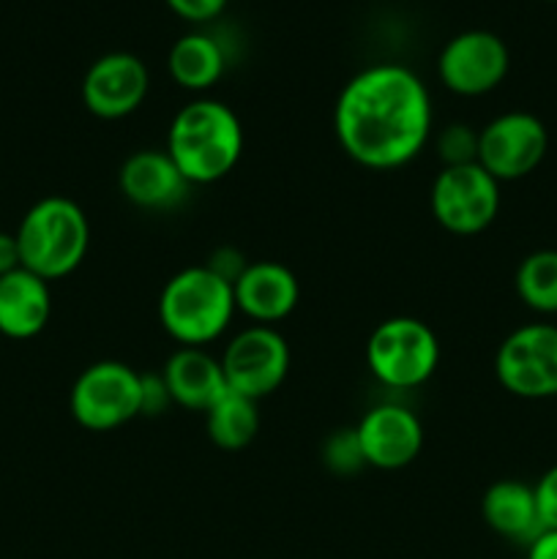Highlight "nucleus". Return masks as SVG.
<instances>
[{"mask_svg": "<svg viewBox=\"0 0 557 559\" xmlns=\"http://www.w3.org/2000/svg\"><path fill=\"white\" fill-rule=\"evenodd\" d=\"M151 91V71L134 52H107L82 76V104L102 120H123L142 107Z\"/></svg>", "mask_w": 557, "mask_h": 559, "instance_id": "12", "label": "nucleus"}, {"mask_svg": "<svg viewBox=\"0 0 557 559\" xmlns=\"http://www.w3.org/2000/svg\"><path fill=\"white\" fill-rule=\"evenodd\" d=\"M167 382L169 399L175 407H183L189 413L205 415L224 393L229 391L224 380L222 360L205 347H178L162 369Z\"/></svg>", "mask_w": 557, "mask_h": 559, "instance_id": "16", "label": "nucleus"}, {"mask_svg": "<svg viewBox=\"0 0 557 559\" xmlns=\"http://www.w3.org/2000/svg\"><path fill=\"white\" fill-rule=\"evenodd\" d=\"M260 402L227 391L211 409L205 413L208 440L222 451H244L254 442L260 431Z\"/></svg>", "mask_w": 557, "mask_h": 559, "instance_id": "20", "label": "nucleus"}, {"mask_svg": "<svg viewBox=\"0 0 557 559\" xmlns=\"http://www.w3.org/2000/svg\"><path fill=\"white\" fill-rule=\"evenodd\" d=\"M549 151V131L533 112L511 109L478 129V164L497 180L511 183L533 175Z\"/></svg>", "mask_w": 557, "mask_h": 559, "instance_id": "10", "label": "nucleus"}, {"mask_svg": "<svg viewBox=\"0 0 557 559\" xmlns=\"http://www.w3.org/2000/svg\"><path fill=\"white\" fill-rule=\"evenodd\" d=\"M435 151L442 167H462L478 162V129L470 123H448L435 134Z\"/></svg>", "mask_w": 557, "mask_h": 559, "instance_id": "23", "label": "nucleus"}, {"mask_svg": "<svg viewBox=\"0 0 557 559\" xmlns=\"http://www.w3.org/2000/svg\"><path fill=\"white\" fill-rule=\"evenodd\" d=\"M366 467L404 469L418 459L424 448V426L418 415L402 404H377L355 426Z\"/></svg>", "mask_w": 557, "mask_h": 559, "instance_id": "13", "label": "nucleus"}, {"mask_svg": "<svg viewBox=\"0 0 557 559\" xmlns=\"http://www.w3.org/2000/svg\"><path fill=\"white\" fill-rule=\"evenodd\" d=\"M22 267L58 282L71 276L85 262L91 249V222L80 202L63 194H49L33 202L16 227Z\"/></svg>", "mask_w": 557, "mask_h": 559, "instance_id": "3", "label": "nucleus"}, {"mask_svg": "<svg viewBox=\"0 0 557 559\" xmlns=\"http://www.w3.org/2000/svg\"><path fill=\"white\" fill-rule=\"evenodd\" d=\"M495 374L502 391L511 396L555 399L557 396V325L530 322L502 338L495 355Z\"/></svg>", "mask_w": 557, "mask_h": 559, "instance_id": "8", "label": "nucleus"}, {"mask_svg": "<svg viewBox=\"0 0 557 559\" xmlns=\"http://www.w3.org/2000/svg\"><path fill=\"white\" fill-rule=\"evenodd\" d=\"M164 151L189 186L218 183L244 156V126L218 98H191L175 112Z\"/></svg>", "mask_w": 557, "mask_h": 559, "instance_id": "2", "label": "nucleus"}, {"mask_svg": "<svg viewBox=\"0 0 557 559\" xmlns=\"http://www.w3.org/2000/svg\"><path fill=\"white\" fill-rule=\"evenodd\" d=\"M440 364L437 333L418 317H388L366 338V366L380 385L413 391L431 380Z\"/></svg>", "mask_w": 557, "mask_h": 559, "instance_id": "5", "label": "nucleus"}, {"mask_svg": "<svg viewBox=\"0 0 557 559\" xmlns=\"http://www.w3.org/2000/svg\"><path fill=\"white\" fill-rule=\"evenodd\" d=\"M227 69V52L218 44L216 36L202 31L183 33L178 41L169 47L167 71L175 85L189 93H205L216 85Z\"/></svg>", "mask_w": 557, "mask_h": 559, "instance_id": "19", "label": "nucleus"}, {"mask_svg": "<svg viewBox=\"0 0 557 559\" xmlns=\"http://www.w3.org/2000/svg\"><path fill=\"white\" fill-rule=\"evenodd\" d=\"M322 464L336 478H355L366 467L355 426L353 429H336L325 437V442H322Z\"/></svg>", "mask_w": 557, "mask_h": 559, "instance_id": "22", "label": "nucleus"}, {"mask_svg": "<svg viewBox=\"0 0 557 559\" xmlns=\"http://www.w3.org/2000/svg\"><path fill=\"white\" fill-rule=\"evenodd\" d=\"M528 559H557V530H544L528 546Z\"/></svg>", "mask_w": 557, "mask_h": 559, "instance_id": "29", "label": "nucleus"}, {"mask_svg": "<svg viewBox=\"0 0 557 559\" xmlns=\"http://www.w3.org/2000/svg\"><path fill=\"white\" fill-rule=\"evenodd\" d=\"M22 267L20 246H16L14 233H0V276Z\"/></svg>", "mask_w": 557, "mask_h": 559, "instance_id": "28", "label": "nucleus"}, {"mask_svg": "<svg viewBox=\"0 0 557 559\" xmlns=\"http://www.w3.org/2000/svg\"><path fill=\"white\" fill-rule=\"evenodd\" d=\"M235 309L254 325H278L287 320L300 300V284L287 265L276 260H257L246 265L233 284Z\"/></svg>", "mask_w": 557, "mask_h": 559, "instance_id": "15", "label": "nucleus"}, {"mask_svg": "<svg viewBox=\"0 0 557 559\" xmlns=\"http://www.w3.org/2000/svg\"><path fill=\"white\" fill-rule=\"evenodd\" d=\"M511 69V52L497 33L462 31L448 38L437 55V76L457 96H486L502 85Z\"/></svg>", "mask_w": 557, "mask_h": 559, "instance_id": "11", "label": "nucleus"}, {"mask_svg": "<svg viewBox=\"0 0 557 559\" xmlns=\"http://www.w3.org/2000/svg\"><path fill=\"white\" fill-rule=\"evenodd\" d=\"M426 82L402 63H375L349 76L333 104V134L358 167L388 173L420 156L431 140Z\"/></svg>", "mask_w": 557, "mask_h": 559, "instance_id": "1", "label": "nucleus"}, {"mask_svg": "<svg viewBox=\"0 0 557 559\" xmlns=\"http://www.w3.org/2000/svg\"><path fill=\"white\" fill-rule=\"evenodd\" d=\"M205 265L211 267L216 276H222L224 282L235 284L240 278V273L246 271V265H249V260H246L244 251L235 249V246H218V249L208 257Z\"/></svg>", "mask_w": 557, "mask_h": 559, "instance_id": "26", "label": "nucleus"}, {"mask_svg": "<svg viewBox=\"0 0 557 559\" xmlns=\"http://www.w3.org/2000/svg\"><path fill=\"white\" fill-rule=\"evenodd\" d=\"M118 189L126 202L140 211H175L189 194V180L180 175L167 151L142 147L126 156L118 169Z\"/></svg>", "mask_w": 557, "mask_h": 559, "instance_id": "14", "label": "nucleus"}, {"mask_svg": "<svg viewBox=\"0 0 557 559\" xmlns=\"http://www.w3.org/2000/svg\"><path fill=\"white\" fill-rule=\"evenodd\" d=\"M500 183L475 164L440 167L429 189V207L446 233L473 238L489 229L500 213Z\"/></svg>", "mask_w": 557, "mask_h": 559, "instance_id": "7", "label": "nucleus"}, {"mask_svg": "<svg viewBox=\"0 0 557 559\" xmlns=\"http://www.w3.org/2000/svg\"><path fill=\"white\" fill-rule=\"evenodd\" d=\"M481 516L491 533L511 544L530 546L544 533L533 486L522 484V480H495L481 497Z\"/></svg>", "mask_w": 557, "mask_h": 559, "instance_id": "18", "label": "nucleus"}, {"mask_svg": "<svg viewBox=\"0 0 557 559\" xmlns=\"http://www.w3.org/2000/svg\"><path fill=\"white\" fill-rule=\"evenodd\" d=\"M544 3H557V0H544Z\"/></svg>", "mask_w": 557, "mask_h": 559, "instance_id": "30", "label": "nucleus"}, {"mask_svg": "<svg viewBox=\"0 0 557 559\" xmlns=\"http://www.w3.org/2000/svg\"><path fill=\"white\" fill-rule=\"evenodd\" d=\"M167 407H173V399H169L162 371L158 374H142V415L158 418V415L167 413Z\"/></svg>", "mask_w": 557, "mask_h": 559, "instance_id": "25", "label": "nucleus"}, {"mask_svg": "<svg viewBox=\"0 0 557 559\" xmlns=\"http://www.w3.org/2000/svg\"><path fill=\"white\" fill-rule=\"evenodd\" d=\"M158 322L178 347H208L235 317L233 284L202 265H189L169 276L158 295Z\"/></svg>", "mask_w": 557, "mask_h": 559, "instance_id": "4", "label": "nucleus"}, {"mask_svg": "<svg viewBox=\"0 0 557 559\" xmlns=\"http://www.w3.org/2000/svg\"><path fill=\"white\" fill-rule=\"evenodd\" d=\"M52 317L49 282L27 267L0 276V336L27 342L47 328Z\"/></svg>", "mask_w": 557, "mask_h": 559, "instance_id": "17", "label": "nucleus"}, {"mask_svg": "<svg viewBox=\"0 0 557 559\" xmlns=\"http://www.w3.org/2000/svg\"><path fill=\"white\" fill-rule=\"evenodd\" d=\"M69 413L87 431L131 424L142 415V374L123 360H96L71 385Z\"/></svg>", "mask_w": 557, "mask_h": 559, "instance_id": "6", "label": "nucleus"}, {"mask_svg": "<svg viewBox=\"0 0 557 559\" xmlns=\"http://www.w3.org/2000/svg\"><path fill=\"white\" fill-rule=\"evenodd\" d=\"M535 502H538V516L544 530H557V464L546 469L533 486Z\"/></svg>", "mask_w": 557, "mask_h": 559, "instance_id": "24", "label": "nucleus"}, {"mask_svg": "<svg viewBox=\"0 0 557 559\" xmlns=\"http://www.w3.org/2000/svg\"><path fill=\"white\" fill-rule=\"evenodd\" d=\"M167 5L189 22H211L222 14L227 0H167Z\"/></svg>", "mask_w": 557, "mask_h": 559, "instance_id": "27", "label": "nucleus"}, {"mask_svg": "<svg viewBox=\"0 0 557 559\" xmlns=\"http://www.w3.org/2000/svg\"><path fill=\"white\" fill-rule=\"evenodd\" d=\"M218 360L229 391L260 402L287 380L289 344L276 328L249 325L229 338Z\"/></svg>", "mask_w": 557, "mask_h": 559, "instance_id": "9", "label": "nucleus"}, {"mask_svg": "<svg viewBox=\"0 0 557 559\" xmlns=\"http://www.w3.org/2000/svg\"><path fill=\"white\" fill-rule=\"evenodd\" d=\"M519 300L535 314H557V249L530 251L513 276Z\"/></svg>", "mask_w": 557, "mask_h": 559, "instance_id": "21", "label": "nucleus"}]
</instances>
